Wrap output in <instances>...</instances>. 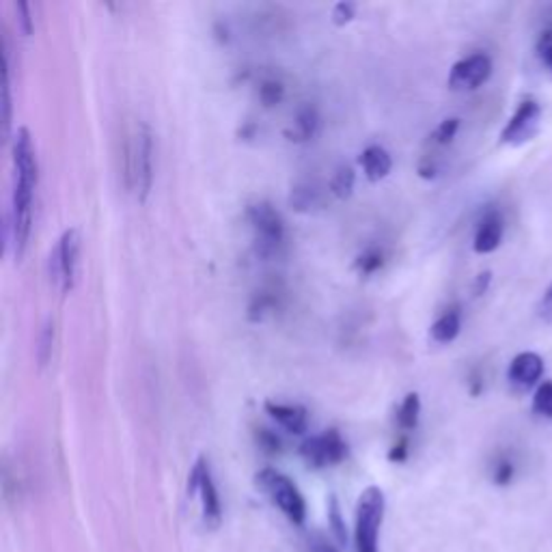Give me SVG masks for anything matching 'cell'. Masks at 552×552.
I'll list each match as a JSON object with an SVG mask.
<instances>
[{
	"mask_svg": "<svg viewBox=\"0 0 552 552\" xmlns=\"http://www.w3.org/2000/svg\"><path fill=\"white\" fill-rule=\"evenodd\" d=\"M533 412L542 419H552V380L539 385L535 391Z\"/></svg>",
	"mask_w": 552,
	"mask_h": 552,
	"instance_id": "cell-23",
	"label": "cell"
},
{
	"mask_svg": "<svg viewBox=\"0 0 552 552\" xmlns=\"http://www.w3.org/2000/svg\"><path fill=\"white\" fill-rule=\"evenodd\" d=\"M52 343H54V324L48 320V324L43 326L41 335H40V348H37V358H40V365H48V360L52 357Z\"/></svg>",
	"mask_w": 552,
	"mask_h": 552,
	"instance_id": "cell-26",
	"label": "cell"
},
{
	"mask_svg": "<svg viewBox=\"0 0 552 552\" xmlns=\"http://www.w3.org/2000/svg\"><path fill=\"white\" fill-rule=\"evenodd\" d=\"M257 442H259V447L266 453H270V456H275V453L281 451V439L275 434V431L270 430H259L257 431Z\"/></svg>",
	"mask_w": 552,
	"mask_h": 552,
	"instance_id": "cell-28",
	"label": "cell"
},
{
	"mask_svg": "<svg viewBox=\"0 0 552 552\" xmlns=\"http://www.w3.org/2000/svg\"><path fill=\"white\" fill-rule=\"evenodd\" d=\"M462 330V315L457 309H449L445 311L439 320L431 324L430 335L434 339L436 343H451L456 341L457 335H460Z\"/></svg>",
	"mask_w": 552,
	"mask_h": 552,
	"instance_id": "cell-16",
	"label": "cell"
},
{
	"mask_svg": "<svg viewBox=\"0 0 552 552\" xmlns=\"http://www.w3.org/2000/svg\"><path fill=\"white\" fill-rule=\"evenodd\" d=\"M255 484L272 501V505L285 513L289 522L303 527L304 518H307V502L287 475L278 473L275 468H264L261 473H257Z\"/></svg>",
	"mask_w": 552,
	"mask_h": 552,
	"instance_id": "cell-3",
	"label": "cell"
},
{
	"mask_svg": "<svg viewBox=\"0 0 552 552\" xmlns=\"http://www.w3.org/2000/svg\"><path fill=\"white\" fill-rule=\"evenodd\" d=\"M457 130H460V119L457 117H449V119H445V122H440V125L439 128L434 130V132H431V136H430V140L434 145H449L453 139H456V134H457Z\"/></svg>",
	"mask_w": 552,
	"mask_h": 552,
	"instance_id": "cell-24",
	"label": "cell"
},
{
	"mask_svg": "<svg viewBox=\"0 0 552 552\" xmlns=\"http://www.w3.org/2000/svg\"><path fill=\"white\" fill-rule=\"evenodd\" d=\"M385 492L378 485L363 490L357 502V527H354V544L357 552H378V535L385 520Z\"/></svg>",
	"mask_w": 552,
	"mask_h": 552,
	"instance_id": "cell-4",
	"label": "cell"
},
{
	"mask_svg": "<svg viewBox=\"0 0 552 552\" xmlns=\"http://www.w3.org/2000/svg\"><path fill=\"white\" fill-rule=\"evenodd\" d=\"M80 257V233L78 229H68L59 240L52 253V278L63 294H69L76 285Z\"/></svg>",
	"mask_w": 552,
	"mask_h": 552,
	"instance_id": "cell-7",
	"label": "cell"
},
{
	"mask_svg": "<svg viewBox=\"0 0 552 552\" xmlns=\"http://www.w3.org/2000/svg\"><path fill=\"white\" fill-rule=\"evenodd\" d=\"M421 417V397L419 393H408L402 406L397 410V423L403 431H412L419 425Z\"/></svg>",
	"mask_w": 552,
	"mask_h": 552,
	"instance_id": "cell-18",
	"label": "cell"
},
{
	"mask_svg": "<svg viewBox=\"0 0 552 552\" xmlns=\"http://www.w3.org/2000/svg\"><path fill=\"white\" fill-rule=\"evenodd\" d=\"M492 76V61L488 54L477 52L462 59L451 68L449 89L451 91H475L485 85Z\"/></svg>",
	"mask_w": 552,
	"mask_h": 552,
	"instance_id": "cell-10",
	"label": "cell"
},
{
	"mask_svg": "<svg viewBox=\"0 0 552 552\" xmlns=\"http://www.w3.org/2000/svg\"><path fill=\"white\" fill-rule=\"evenodd\" d=\"M307 552H339L321 533H311L307 538Z\"/></svg>",
	"mask_w": 552,
	"mask_h": 552,
	"instance_id": "cell-31",
	"label": "cell"
},
{
	"mask_svg": "<svg viewBox=\"0 0 552 552\" xmlns=\"http://www.w3.org/2000/svg\"><path fill=\"white\" fill-rule=\"evenodd\" d=\"M544 374V360L535 352H520L507 369V380L516 391H531Z\"/></svg>",
	"mask_w": 552,
	"mask_h": 552,
	"instance_id": "cell-11",
	"label": "cell"
},
{
	"mask_svg": "<svg viewBox=\"0 0 552 552\" xmlns=\"http://www.w3.org/2000/svg\"><path fill=\"white\" fill-rule=\"evenodd\" d=\"M14 204H11V244L15 259H22L32 229V196L37 188V156L31 132L18 128L14 139Z\"/></svg>",
	"mask_w": 552,
	"mask_h": 552,
	"instance_id": "cell-1",
	"label": "cell"
},
{
	"mask_svg": "<svg viewBox=\"0 0 552 552\" xmlns=\"http://www.w3.org/2000/svg\"><path fill=\"white\" fill-rule=\"evenodd\" d=\"M513 473H516V468H513L511 460H507V457H501V460L496 462V466H494V484L496 485L511 484Z\"/></svg>",
	"mask_w": 552,
	"mask_h": 552,
	"instance_id": "cell-29",
	"label": "cell"
},
{
	"mask_svg": "<svg viewBox=\"0 0 552 552\" xmlns=\"http://www.w3.org/2000/svg\"><path fill=\"white\" fill-rule=\"evenodd\" d=\"M246 218H249L250 229H253L257 255H278V250L285 244V221L278 214L276 207L266 204V201H257V204L249 205Z\"/></svg>",
	"mask_w": 552,
	"mask_h": 552,
	"instance_id": "cell-5",
	"label": "cell"
},
{
	"mask_svg": "<svg viewBox=\"0 0 552 552\" xmlns=\"http://www.w3.org/2000/svg\"><path fill=\"white\" fill-rule=\"evenodd\" d=\"M328 524H330L332 533L341 544H348V531H346V522L341 518V510H339V502L335 496L330 499V507H328Z\"/></svg>",
	"mask_w": 552,
	"mask_h": 552,
	"instance_id": "cell-25",
	"label": "cell"
},
{
	"mask_svg": "<svg viewBox=\"0 0 552 552\" xmlns=\"http://www.w3.org/2000/svg\"><path fill=\"white\" fill-rule=\"evenodd\" d=\"M257 95H259V102L264 104L266 108H275L285 100V86H283L281 80L276 78H266L259 82V89H257Z\"/></svg>",
	"mask_w": 552,
	"mask_h": 552,
	"instance_id": "cell-21",
	"label": "cell"
},
{
	"mask_svg": "<svg viewBox=\"0 0 552 552\" xmlns=\"http://www.w3.org/2000/svg\"><path fill=\"white\" fill-rule=\"evenodd\" d=\"M354 184H357V173H354V168L348 167V164H341L330 179V193L335 195L337 199H348V196L352 195Z\"/></svg>",
	"mask_w": 552,
	"mask_h": 552,
	"instance_id": "cell-19",
	"label": "cell"
},
{
	"mask_svg": "<svg viewBox=\"0 0 552 552\" xmlns=\"http://www.w3.org/2000/svg\"><path fill=\"white\" fill-rule=\"evenodd\" d=\"M276 292H261L255 294V298L249 304V320L250 321H261L266 315L275 313L278 307V296Z\"/></svg>",
	"mask_w": 552,
	"mask_h": 552,
	"instance_id": "cell-20",
	"label": "cell"
},
{
	"mask_svg": "<svg viewBox=\"0 0 552 552\" xmlns=\"http://www.w3.org/2000/svg\"><path fill=\"white\" fill-rule=\"evenodd\" d=\"M354 266H357L358 275H363V276L376 275V272L385 266V253H382L380 249H367L363 255H358L357 264Z\"/></svg>",
	"mask_w": 552,
	"mask_h": 552,
	"instance_id": "cell-22",
	"label": "cell"
},
{
	"mask_svg": "<svg viewBox=\"0 0 552 552\" xmlns=\"http://www.w3.org/2000/svg\"><path fill=\"white\" fill-rule=\"evenodd\" d=\"M502 231H505L502 216L496 210H490L488 214L481 218L477 225V233H475V242H473L475 253L479 255L494 253V250L501 246Z\"/></svg>",
	"mask_w": 552,
	"mask_h": 552,
	"instance_id": "cell-13",
	"label": "cell"
},
{
	"mask_svg": "<svg viewBox=\"0 0 552 552\" xmlns=\"http://www.w3.org/2000/svg\"><path fill=\"white\" fill-rule=\"evenodd\" d=\"M535 54H538L539 63L552 74V29L544 31L542 35H539L538 43H535Z\"/></svg>",
	"mask_w": 552,
	"mask_h": 552,
	"instance_id": "cell-27",
	"label": "cell"
},
{
	"mask_svg": "<svg viewBox=\"0 0 552 552\" xmlns=\"http://www.w3.org/2000/svg\"><path fill=\"white\" fill-rule=\"evenodd\" d=\"M15 11H18V18H20V26H22V32L24 35H31L32 32V18H31V5L29 3H22L15 5Z\"/></svg>",
	"mask_w": 552,
	"mask_h": 552,
	"instance_id": "cell-32",
	"label": "cell"
},
{
	"mask_svg": "<svg viewBox=\"0 0 552 552\" xmlns=\"http://www.w3.org/2000/svg\"><path fill=\"white\" fill-rule=\"evenodd\" d=\"M289 204L296 212H311L315 207H321L324 199H321V190H317L315 184H300L292 190Z\"/></svg>",
	"mask_w": 552,
	"mask_h": 552,
	"instance_id": "cell-17",
	"label": "cell"
},
{
	"mask_svg": "<svg viewBox=\"0 0 552 552\" xmlns=\"http://www.w3.org/2000/svg\"><path fill=\"white\" fill-rule=\"evenodd\" d=\"M408 457V440L402 439L397 442L395 447H393L391 453H389V460L391 462H403Z\"/></svg>",
	"mask_w": 552,
	"mask_h": 552,
	"instance_id": "cell-34",
	"label": "cell"
},
{
	"mask_svg": "<svg viewBox=\"0 0 552 552\" xmlns=\"http://www.w3.org/2000/svg\"><path fill=\"white\" fill-rule=\"evenodd\" d=\"M354 14H357V5L337 3L335 9H332V22H335L337 26H346L348 22H352Z\"/></svg>",
	"mask_w": 552,
	"mask_h": 552,
	"instance_id": "cell-30",
	"label": "cell"
},
{
	"mask_svg": "<svg viewBox=\"0 0 552 552\" xmlns=\"http://www.w3.org/2000/svg\"><path fill=\"white\" fill-rule=\"evenodd\" d=\"M188 496H199L201 511H204L205 527L218 529L222 522V505L221 496H218L214 477H212L210 464L205 457H199L195 462L193 471L188 477Z\"/></svg>",
	"mask_w": 552,
	"mask_h": 552,
	"instance_id": "cell-6",
	"label": "cell"
},
{
	"mask_svg": "<svg viewBox=\"0 0 552 552\" xmlns=\"http://www.w3.org/2000/svg\"><path fill=\"white\" fill-rule=\"evenodd\" d=\"M317 132H320V113L315 106L307 104V106L298 108L292 128L285 130V136L294 143H309L315 139Z\"/></svg>",
	"mask_w": 552,
	"mask_h": 552,
	"instance_id": "cell-14",
	"label": "cell"
},
{
	"mask_svg": "<svg viewBox=\"0 0 552 552\" xmlns=\"http://www.w3.org/2000/svg\"><path fill=\"white\" fill-rule=\"evenodd\" d=\"M539 317H542L544 321H552V283L548 285V289L544 292L542 303H539Z\"/></svg>",
	"mask_w": 552,
	"mask_h": 552,
	"instance_id": "cell-33",
	"label": "cell"
},
{
	"mask_svg": "<svg viewBox=\"0 0 552 552\" xmlns=\"http://www.w3.org/2000/svg\"><path fill=\"white\" fill-rule=\"evenodd\" d=\"M490 281H492L490 272H481V275L475 278V287H473L475 294H477V296H481V294H485V289H488Z\"/></svg>",
	"mask_w": 552,
	"mask_h": 552,
	"instance_id": "cell-35",
	"label": "cell"
},
{
	"mask_svg": "<svg viewBox=\"0 0 552 552\" xmlns=\"http://www.w3.org/2000/svg\"><path fill=\"white\" fill-rule=\"evenodd\" d=\"M154 182V136L147 123L136 122L125 143V184L140 204L149 196Z\"/></svg>",
	"mask_w": 552,
	"mask_h": 552,
	"instance_id": "cell-2",
	"label": "cell"
},
{
	"mask_svg": "<svg viewBox=\"0 0 552 552\" xmlns=\"http://www.w3.org/2000/svg\"><path fill=\"white\" fill-rule=\"evenodd\" d=\"M300 456L311 468H326L341 464L348 456V445L337 430H326L324 434L311 436L300 445Z\"/></svg>",
	"mask_w": 552,
	"mask_h": 552,
	"instance_id": "cell-8",
	"label": "cell"
},
{
	"mask_svg": "<svg viewBox=\"0 0 552 552\" xmlns=\"http://www.w3.org/2000/svg\"><path fill=\"white\" fill-rule=\"evenodd\" d=\"M266 412L287 430L289 434H304L309 428V412L300 403H283V402H266Z\"/></svg>",
	"mask_w": 552,
	"mask_h": 552,
	"instance_id": "cell-12",
	"label": "cell"
},
{
	"mask_svg": "<svg viewBox=\"0 0 552 552\" xmlns=\"http://www.w3.org/2000/svg\"><path fill=\"white\" fill-rule=\"evenodd\" d=\"M539 119H542V106L538 102L524 100L520 106L516 108V113L511 114V119L507 122L505 128L501 132V143L502 145H522L527 140H531L539 130Z\"/></svg>",
	"mask_w": 552,
	"mask_h": 552,
	"instance_id": "cell-9",
	"label": "cell"
},
{
	"mask_svg": "<svg viewBox=\"0 0 552 552\" xmlns=\"http://www.w3.org/2000/svg\"><path fill=\"white\" fill-rule=\"evenodd\" d=\"M358 162L360 167H363L365 177H367L369 182H380V179H385L393 168L391 154L380 145H369L367 149L360 154Z\"/></svg>",
	"mask_w": 552,
	"mask_h": 552,
	"instance_id": "cell-15",
	"label": "cell"
}]
</instances>
